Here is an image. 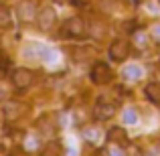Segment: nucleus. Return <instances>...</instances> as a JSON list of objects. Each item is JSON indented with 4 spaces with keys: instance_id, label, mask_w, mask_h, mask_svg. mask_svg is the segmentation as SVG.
I'll list each match as a JSON object with an SVG mask.
<instances>
[{
    "instance_id": "f257e3e1",
    "label": "nucleus",
    "mask_w": 160,
    "mask_h": 156,
    "mask_svg": "<svg viewBox=\"0 0 160 156\" xmlns=\"http://www.w3.org/2000/svg\"><path fill=\"white\" fill-rule=\"evenodd\" d=\"M63 35L69 37V39H83V37L87 35L85 20L79 18V16H73V18L65 20V24H63Z\"/></svg>"
},
{
    "instance_id": "f03ea898",
    "label": "nucleus",
    "mask_w": 160,
    "mask_h": 156,
    "mask_svg": "<svg viewBox=\"0 0 160 156\" xmlns=\"http://www.w3.org/2000/svg\"><path fill=\"white\" fill-rule=\"evenodd\" d=\"M89 77H91V81H93L95 85H106V83L112 81L113 71L109 69V65H106V63H95V65L91 67Z\"/></svg>"
},
{
    "instance_id": "7ed1b4c3",
    "label": "nucleus",
    "mask_w": 160,
    "mask_h": 156,
    "mask_svg": "<svg viewBox=\"0 0 160 156\" xmlns=\"http://www.w3.org/2000/svg\"><path fill=\"white\" fill-rule=\"evenodd\" d=\"M55 23H57V12H55L51 6L41 8L39 14H37V27H39L41 31H51L55 27Z\"/></svg>"
},
{
    "instance_id": "20e7f679",
    "label": "nucleus",
    "mask_w": 160,
    "mask_h": 156,
    "mask_svg": "<svg viewBox=\"0 0 160 156\" xmlns=\"http://www.w3.org/2000/svg\"><path fill=\"white\" fill-rule=\"evenodd\" d=\"M128 55H130V41L116 39L112 43V47H109V57H112L113 61L122 63V61H126V59H128Z\"/></svg>"
},
{
    "instance_id": "39448f33",
    "label": "nucleus",
    "mask_w": 160,
    "mask_h": 156,
    "mask_svg": "<svg viewBox=\"0 0 160 156\" xmlns=\"http://www.w3.org/2000/svg\"><path fill=\"white\" fill-rule=\"evenodd\" d=\"M32 79H35V75H32L31 69L18 67V69L12 71V85L18 87V89H24V87H28V85L32 83Z\"/></svg>"
},
{
    "instance_id": "423d86ee",
    "label": "nucleus",
    "mask_w": 160,
    "mask_h": 156,
    "mask_svg": "<svg viewBox=\"0 0 160 156\" xmlns=\"http://www.w3.org/2000/svg\"><path fill=\"white\" fill-rule=\"evenodd\" d=\"M93 112H95V118H98V120H108V118H112L113 113L118 112V105L109 103V102H98Z\"/></svg>"
},
{
    "instance_id": "0eeeda50",
    "label": "nucleus",
    "mask_w": 160,
    "mask_h": 156,
    "mask_svg": "<svg viewBox=\"0 0 160 156\" xmlns=\"http://www.w3.org/2000/svg\"><path fill=\"white\" fill-rule=\"evenodd\" d=\"M108 140L112 142V144L126 146V144H128V136H126V130H124V128H120V126L112 128V130L108 132Z\"/></svg>"
},
{
    "instance_id": "6e6552de",
    "label": "nucleus",
    "mask_w": 160,
    "mask_h": 156,
    "mask_svg": "<svg viewBox=\"0 0 160 156\" xmlns=\"http://www.w3.org/2000/svg\"><path fill=\"white\" fill-rule=\"evenodd\" d=\"M18 18L22 20V23H31V20H35L37 18L35 6H32L31 2H20V6H18Z\"/></svg>"
},
{
    "instance_id": "1a4fd4ad",
    "label": "nucleus",
    "mask_w": 160,
    "mask_h": 156,
    "mask_svg": "<svg viewBox=\"0 0 160 156\" xmlns=\"http://www.w3.org/2000/svg\"><path fill=\"white\" fill-rule=\"evenodd\" d=\"M41 156H63V146L61 142L53 140V142H47L41 150Z\"/></svg>"
},
{
    "instance_id": "9d476101",
    "label": "nucleus",
    "mask_w": 160,
    "mask_h": 156,
    "mask_svg": "<svg viewBox=\"0 0 160 156\" xmlns=\"http://www.w3.org/2000/svg\"><path fill=\"white\" fill-rule=\"evenodd\" d=\"M146 95L152 103L160 105V83H148L146 85Z\"/></svg>"
},
{
    "instance_id": "9b49d317",
    "label": "nucleus",
    "mask_w": 160,
    "mask_h": 156,
    "mask_svg": "<svg viewBox=\"0 0 160 156\" xmlns=\"http://www.w3.org/2000/svg\"><path fill=\"white\" fill-rule=\"evenodd\" d=\"M12 24V14H10V8L0 4V28H8Z\"/></svg>"
},
{
    "instance_id": "f8f14e48",
    "label": "nucleus",
    "mask_w": 160,
    "mask_h": 156,
    "mask_svg": "<svg viewBox=\"0 0 160 156\" xmlns=\"http://www.w3.org/2000/svg\"><path fill=\"white\" fill-rule=\"evenodd\" d=\"M124 77L128 79V81H136V79L142 77V69L138 65H128L124 69Z\"/></svg>"
},
{
    "instance_id": "ddd939ff",
    "label": "nucleus",
    "mask_w": 160,
    "mask_h": 156,
    "mask_svg": "<svg viewBox=\"0 0 160 156\" xmlns=\"http://www.w3.org/2000/svg\"><path fill=\"white\" fill-rule=\"evenodd\" d=\"M124 122H126V124H136V122H138V113H136L134 108L124 109Z\"/></svg>"
},
{
    "instance_id": "4468645a",
    "label": "nucleus",
    "mask_w": 160,
    "mask_h": 156,
    "mask_svg": "<svg viewBox=\"0 0 160 156\" xmlns=\"http://www.w3.org/2000/svg\"><path fill=\"white\" fill-rule=\"evenodd\" d=\"M106 156H126V150H120V148H116V146H109L106 150Z\"/></svg>"
},
{
    "instance_id": "2eb2a0df",
    "label": "nucleus",
    "mask_w": 160,
    "mask_h": 156,
    "mask_svg": "<svg viewBox=\"0 0 160 156\" xmlns=\"http://www.w3.org/2000/svg\"><path fill=\"white\" fill-rule=\"evenodd\" d=\"M10 156H31L28 152H24V150H14V152H12Z\"/></svg>"
},
{
    "instance_id": "dca6fc26",
    "label": "nucleus",
    "mask_w": 160,
    "mask_h": 156,
    "mask_svg": "<svg viewBox=\"0 0 160 156\" xmlns=\"http://www.w3.org/2000/svg\"><path fill=\"white\" fill-rule=\"evenodd\" d=\"M152 33H154V39H158V41H160V27H154V31H152Z\"/></svg>"
},
{
    "instance_id": "f3484780",
    "label": "nucleus",
    "mask_w": 160,
    "mask_h": 156,
    "mask_svg": "<svg viewBox=\"0 0 160 156\" xmlns=\"http://www.w3.org/2000/svg\"><path fill=\"white\" fill-rule=\"evenodd\" d=\"M4 75H6V69H4V67L0 65V81H2V79H4Z\"/></svg>"
},
{
    "instance_id": "a211bd4d",
    "label": "nucleus",
    "mask_w": 160,
    "mask_h": 156,
    "mask_svg": "<svg viewBox=\"0 0 160 156\" xmlns=\"http://www.w3.org/2000/svg\"><path fill=\"white\" fill-rule=\"evenodd\" d=\"M136 2H140V0H136Z\"/></svg>"
},
{
    "instance_id": "6ab92c4d",
    "label": "nucleus",
    "mask_w": 160,
    "mask_h": 156,
    "mask_svg": "<svg viewBox=\"0 0 160 156\" xmlns=\"http://www.w3.org/2000/svg\"><path fill=\"white\" fill-rule=\"evenodd\" d=\"M0 53H2V51H0Z\"/></svg>"
}]
</instances>
